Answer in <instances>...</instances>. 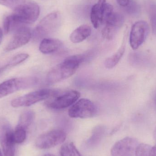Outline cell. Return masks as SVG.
I'll list each match as a JSON object with an SVG mask.
<instances>
[{"label": "cell", "instance_id": "obj_1", "mask_svg": "<svg viewBox=\"0 0 156 156\" xmlns=\"http://www.w3.org/2000/svg\"><path fill=\"white\" fill-rule=\"evenodd\" d=\"M84 58V56L82 55H75L67 58L48 72L47 77L48 82L55 83L70 77L76 73Z\"/></svg>", "mask_w": 156, "mask_h": 156}, {"label": "cell", "instance_id": "obj_2", "mask_svg": "<svg viewBox=\"0 0 156 156\" xmlns=\"http://www.w3.org/2000/svg\"><path fill=\"white\" fill-rule=\"evenodd\" d=\"M40 14L39 5L31 0L14 10L11 14L15 22L19 25L33 23L37 21Z\"/></svg>", "mask_w": 156, "mask_h": 156}, {"label": "cell", "instance_id": "obj_3", "mask_svg": "<svg viewBox=\"0 0 156 156\" xmlns=\"http://www.w3.org/2000/svg\"><path fill=\"white\" fill-rule=\"evenodd\" d=\"M38 79L35 77L12 78L0 84V98L20 90L32 88L37 85Z\"/></svg>", "mask_w": 156, "mask_h": 156}, {"label": "cell", "instance_id": "obj_4", "mask_svg": "<svg viewBox=\"0 0 156 156\" xmlns=\"http://www.w3.org/2000/svg\"><path fill=\"white\" fill-rule=\"evenodd\" d=\"M15 144L11 124L5 118H0V144L4 156H15Z\"/></svg>", "mask_w": 156, "mask_h": 156}, {"label": "cell", "instance_id": "obj_5", "mask_svg": "<svg viewBox=\"0 0 156 156\" xmlns=\"http://www.w3.org/2000/svg\"><path fill=\"white\" fill-rule=\"evenodd\" d=\"M80 96V92L75 90H69L62 93H58L56 91L46 104L51 109L62 110L73 105Z\"/></svg>", "mask_w": 156, "mask_h": 156}, {"label": "cell", "instance_id": "obj_6", "mask_svg": "<svg viewBox=\"0 0 156 156\" xmlns=\"http://www.w3.org/2000/svg\"><path fill=\"white\" fill-rule=\"evenodd\" d=\"M56 92V90L48 89L37 90L14 99L11 102V105L15 108L31 106L40 101L48 99Z\"/></svg>", "mask_w": 156, "mask_h": 156}, {"label": "cell", "instance_id": "obj_7", "mask_svg": "<svg viewBox=\"0 0 156 156\" xmlns=\"http://www.w3.org/2000/svg\"><path fill=\"white\" fill-rule=\"evenodd\" d=\"M66 137V134L63 130H50L40 135L37 138L36 146L39 149H49L64 143Z\"/></svg>", "mask_w": 156, "mask_h": 156}, {"label": "cell", "instance_id": "obj_8", "mask_svg": "<svg viewBox=\"0 0 156 156\" xmlns=\"http://www.w3.org/2000/svg\"><path fill=\"white\" fill-rule=\"evenodd\" d=\"M97 112L95 105L89 99L82 98L77 101L69 110L71 118H88L93 117Z\"/></svg>", "mask_w": 156, "mask_h": 156}, {"label": "cell", "instance_id": "obj_9", "mask_svg": "<svg viewBox=\"0 0 156 156\" xmlns=\"http://www.w3.org/2000/svg\"><path fill=\"white\" fill-rule=\"evenodd\" d=\"M60 14L54 12L44 17L36 27L34 36L36 39L41 38L55 29L60 23Z\"/></svg>", "mask_w": 156, "mask_h": 156}, {"label": "cell", "instance_id": "obj_10", "mask_svg": "<svg viewBox=\"0 0 156 156\" xmlns=\"http://www.w3.org/2000/svg\"><path fill=\"white\" fill-rule=\"evenodd\" d=\"M149 33V26L145 21L135 23L131 28L129 37L130 45L134 50L139 48L145 42Z\"/></svg>", "mask_w": 156, "mask_h": 156}, {"label": "cell", "instance_id": "obj_11", "mask_svg": "<svg viewBox=\"0 0 156 156\" xmlns=\"http://www.w3.org/2000/svg\"><path fill=\"white\" fill-rule=\"evenodd\" d=\"M138 144L135 138L125 137L114 145L111 149V156H135Z\"/></svg>", "mask_w": 156, "mask_h": 156}, {"label": "cell", "instance_id": "obj_12", "mask_svg": "<svg viewBox=\"0 0 156 156\" xmlns=\"http://www.w3.org/2000/svg\"><path fill=\"white\" fill-rule=\"evenodd\" d=\"M124 22V19L122 14L114 12L111 13L104 21L105 26L102 30L103 37L108 40L112 39L122 26Z\"/></svg>", "mask_w": 156, "mask_h": 156}, {"label": "cell", "instance_id": "obj_13", "mask_svg": "<svg viewBox=\"0 0 156 156\" xmlns=\"http://www.w3.org/2000/svg\"><path fill=\"white\" fill-rule=\"evenodd\" d=\"M32 36V33L29 27L25 25L21 26L15 30L13 37L5 48V51H12L26 44Z\"/></svg>", "mask_w": 156, "mask_h": 156}, {"label": "cell", "instance_id": "obj_14", "mask_svg": "<svg viewBox=\"0 0 156 156\" xmlns=\"http://www.w3.org/2000/svg\"><path fill=\"white\" fill-rule=\"evenodd\" d=\"M106 0H99L92 7L90 20L94 27L97 28L103 23L105 16V7Z\"/></svg>", "mask_w": 156, "mask_h": 156}, {"label": "cell", "instance_id": "obj_15", "mask_svg": "<svg viewBox=\"0 0 156 156\" xmlns=\"http://www.w3.org/2000/svg\"><path fill=\"white\" fill-rule=\"evenodd\" d=\"M62 46L63 43L58 39L44 38L41 41L39 49L43 54H49L57 51L62 47Z\"/></svg>", "mask_w": 156, "mask_h": 156}, {"label": "cell", "instance_id": "obj_16", "mask_svg": "<svg viewBox=\"0 0 156 156\" xmlns=\"http://www.w3.org/2000/svg\"><path fill=\"white\" fill-rule=\"evenodd\" d=\"M105 128L103 126H98L93 130L91 135L85 142L84 146L90 149L98 145L103 138L105 133Z\"/></svg>", "mask_w": 156, "mask_h": 156}, {"label": "cell", "instance_id": "obj_17", "mask_svg": "<svg viewBox=\"0 0 156 156\" xmlns=\"http://www.w3.org/2000/svg\"><path fill=\"white\" fill-rule=\"evenodd\" d=\"M91 33V28L90 26L87 25L80 26L70 35V41L75 44L80 43L89 37Z\"/></svg>", "mask_w": 156, "mask_h": 156}, {"label": "cell", "instance_id": "obj_18", "mask_svg": "<svg viewBox=\"0 0 156 156\" xmlns=\"http://www.w3.org/2000/svg\"><path fill=\"white\" fill-rule=\"evenodd\" d=\"M126 50V40L124 38L121 47L112 56L107 58L105 61V66L111 69L116 66L123 57Z\"/></svg>", "mask_w": 156, "mask_h": 156}, {"label": "cell", "instance_id": "obj_19", "mask_svg": "<svg viewBox=\"0 0 156 156\" xmlns=\"http://www.w3.org/2000/svg\"><path fill=\"white\" fill-rule=\"evenodd\" d=\"M34 118V112L33 111H27L24 112L20 115L16 127H21L27 130L28 127L33 123Z\"/></svg>", "mask_w": 156, "mask_h": 156}, {"label": "cell", "instance_id": "obj_20", "mask_svg": "<svg viewBox=\"0 0 156 156\" xmlns=\"http://www.w3.org/2000/svg\"><path fill=\"white\" fill-rule=\"evenodd\" d=\"M60 156H82L73 143L63 145L60 150Z\"/></svg>", "mask_w": 156, "mask_h": 156}, {"label": "cell", "instance_id": "obj_21", "mask_svg": "<svg viewBox=\"0 0 156 156\" xmlns=\"http://www.w3.org/2000/svg\"><path fill=\"white\" fill-rule=\"evenodd\" d=\"M29 57V55L27 54H21L15 56L6 65L0 68V74L9 68L17 66L18 64L26 60Z\"/></svg>", "mask_w": 156, "mask_h": 156}, {"label": "cell", "instance_id": "obj_22", "mask_svg": "<svg viewBox=\"0 0 156 156\" xmlns=\"http://www.w3.org/2000/svg\"><path fill=\"white\" fill-rule=\"evenodd\" d=\"M26 137L27 130L16 126L14 131V137L16 144H20L23 143L26 139Z\"/></svg>", "mask_w": 156, "mask_h": 156}, {"label": "cell", "instance_id": "obj_23", "mask_svg": "<svg viewBox=\"0 0 156 156\" xmlns=\"http://www.w3.org/2000/svg\"><path fill=\"white\" fill-rule=\"evenodd\" d=\"M28 0H0V4L15 10Z\"/></svg>", "mask_w": 156, "mask_h": 156}, {"label": "cell", "instance_id": "obj_24", "mask_svg": "<svg viewBox=\"0 0 156 156\" xmlns=\"http://www.w3.org/2000/svg\"><path fill=\"white\" fill-rule=\"evenodd\" d=\"M151 147L147 144H139L136 147L135 156H149Z\"/></svg>", "mask_w": 156, "mask_h": 156}, {"label": "cell", "instance_id": "obj_25", "mask_svg": "<svg viewBox=\"0 0 156 156\" xmlns=\"http://www.w3.org/2000/svg\"><path fill=\"white\" fill-rule=\"evenodd\" d=\"M150 21L154 34H156V6L153 5L150 8Z\"/></svg>", "mask_w": 156, "mask_h": 156}, {"label": "cell", "instance_id": "obj_26", "mask_svg": "<svg viewBox=\"0 0 156 156\" xmlns=\"http://www.w3.org/2000/svg\"><path fill=\"white\" fill-rule=\"evenodd\" d=\"M119 5L123 7H126L130 2V0H116Z\"/></svg>", "mask_w": 156, "mask_h": 156}, {"label": "cell", "instance_id": "obj_27", "mask_svg": "<svg viewBox=\"0 0 156 156\" xmlns=\"http://www.w3.org/2000/svg\"><path fill=\"white\" fill-rule=\"evenodd\" d=\"M149 156H156V144L154 146L151 147Z\"/></svg>", "mask_w": 156, "mask_h": 156}, {"label": "cell", "instance_id": "obj_28", "mask_svg": "<svg viewBox=\"0 0 156 156\" xmlns=\"http://www.w3.org/2000/svg\"><path fill=\"white\" fill-rule=\"evenodd\" d=\"M3 37V32L2 29L0 28V44L2 42V40Z\"/></svg>", "mask_w": 156, "mask_h": 156}, {"label": "cell", "instance_id": "obj_29", "mask_svg": "<svg viewBox=\"0 0 156 156\" xmlns=\"http://www.w3.org/2000/svg\"><path fill=\"white\" fill-rule=\"evenodd\" d=\"M154 138L155 140L156 141V127L154 131Z\"/></svg>", "mask_w": 156, "mask_h": 156}, {"label": "cell", "instance_id": "obj_30", "mask_svg": "<svg viewBox=\"0 0 156 156\" xmlns=\"http://www.w3.org/2000/svg\"><path fill=\"white\" fill-rule=\"evenodd\" d=\"M43 156H54V155L51 154H47L44 155Z\"/></svg>", "mask_w": 156, "mask_h": 156}, {"label": "cell", "instance_id": "obj_31", "mask_svg": "<svg viewBox=\"0 0 156 156\" xmlns=\"http://www.w3.org/2000/svg\"><path fill=\"white\" fill-rule=\"evenodd\" d=\"M0 156H3L2 154V152H1V149H0Z\"/></svg>", "mask_w": 156, "mask_h": 156}, {"label": "cell", "instance_id": "obj_32", "mask_svg": "<svg viewBox=\"0 0 156 156\" xmlns=\"http://www.w3.org/2000/svg\"><path fill=\"white\" fill-rule=\"evenodd\" d=\"M155 104L156 107V94L155 96Z\"/></svg>", "mask_w": 156, "mask_h": 156}]
</instances>
